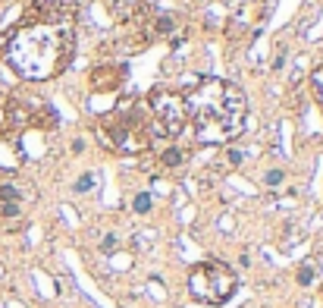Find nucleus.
Instances as JSON below:
<instances>
[{"label":"nucleus","mask_w":323,"mask_h":308,"mask_svg":"<svg viewBox=\"0 0 323 308\" xmlns=\"http://www.w3.org/2000/svg\"><path fill=\"white\" fill-rule=\"evenodd\" d=\"M283 179H286V173L283 170H267V173H263V186H267V189H276V186H283Z\"/></svg>","instance_id":"nucleus-13"},{"label":"nucleus","mask_w":323,"mask_h":308,"mask_svg":"<svg viewBox=\"0 0 323 308\" xmlns=\"http://www.w3.org/2000/svg\"><path fill=\"white\" fill-rule=\"evenodd\" d=\"M160 164L169 167V170L182 167V164H185V151H182V148H176V145H166V148L160 151Z\"/></svg>","instance_id":"nucleus-9"},{"label":"nucleus","mask_w":323,"mask_h":308,"mask_svg":"<svg viewBox=\"0 0 323 308\" xmlns=\"http://www.w3.org/2000/svg\"><path fill=\"white\" fill-rule=\"evenodd\" d=\"M32 119H35V107L22 104V101H16V98L6 104V129L22 132V129H29V126H32Z\"/></svg>","instance_id":"nucleus-7"},{"label":"nucleus","mask_w":323,"mask_h":308,"mask_svg":"<svg viewBox=\"0 0 323 308\" xmlns=\"http://www.w3.org/2000/svg\"><path fill=\"white\" fill-rule=\"evenodd\" d=\"M148 116L154 123V132L176 139L189 126V104H185V91L173 85H154L148 91Z\"/></svg>","instance_id":"nucleus-5"},{"label":"nucleus","mask_w":323,"mask_h":308,"mask_svg":"<svg viewBox=\"0 0 323 308\" xmlns=\"http://www.w3.org/2000/svg\"><path fill=\"white\" fill-rule=\"evenodd\" d=\"M173 29H176V16H173V13H157L154 25H151L144 35H148V41H154V38H169V35H173Z\"/></svg>","instance_id":"nucleus-8"},{"label":"nucleus","mask_w":323,"mask_h":308,"mask_svg":"<svg viewBox=\"0 0 323 308\" xmlns=\"http://www.w3.org/2000/svg\"><path fill=\"white\" fill-rule=\"evenodd\" d=\"M95 132L100 145L116 154H141L151 148L157 135L151 116L144 114V107L135 98H126L113 110H104L95 123Z\"/></svg>","instance_id":"nucleus-3"},{"label":"nucleus","mask_w":323,"mask_h":308,"mask_svg":"<svg viewBox=\"0 0 323 308\" xmlns=\"http://www.w3.org/2000/svg\"><path fill=\"white\" fill-rule=\"evenodd\" d=\"M151 204H154V201H151V195H148V192H138V195L132 198V211H135V214H148Z\"/></svg>","instance_id":"nucleus-12"},{"label":"nucleus","mask_w":323,"mask_h":308,"mask_svg":"<svg viewBox=\"0 0 323 308\" xmlns=\"http://www.w3.org/2000/svg\"><path fill=\"white\" fill-rule=\"evenodd\" d=\"M185 104H189V123L198 145H229L245 132L248 98L235 82L201 76L185 91Z\"/></svg>","instance_id":"nucleus-2"},{"label":"nucleus","mask_w":323,"mask_h":308,"mask_svg":"<svg viewBox=\"0 0 323 308\" xmlns=\"http://www.w3.org/2000/svg\"><path fill=\"white\" fill-rule=\"evenodd\" d=\"M0 217H19V201H10V204H0Z\"/></svg>","instance_id":"nucleus-16"},{"label":"nucleus","mask_w":323,"mask_h":308,"mask_svg":"<svg viewBox=\"0 0 323 308\" xmlns=\"http://www.w3.org/2000/svg\"><path fill=\"white\" fill-rule=\"evenodd\" d=\"M10 201H19V189L13 183H3L0 186V204H10Z\"/></svg>","instance_id":"nucleus-14"},{"label":"nucleus","mask_w":323,"mask_h":308,"mask_svg":"<svg viewBox=\"0 0 323 308\" xmlns=\"http://www.w3.org/2000/svg\"><path fill=\"white\" fill-rule=\"evenodd\" d=\"M311 95L317 101V107L323 110V66H317V70L311 73Z\"/></svg>","instance_id":"nucleus-10"},{"label":"nucleus","mask_w":323,"mask_h":308,"mask_svg":"<svg viewBox=\"0 0 323 308\" xmlns=\"http://www.w3.org/2000/svg\"><path fill=\"white\" fill-rule=\"evenodd\" d=\"M229 164H232V167H235V164H242V151H235V148L229 151Z\"/></svg>","instance_id":"nucleus-18"},{"label":"nucleus","mask_w":323,"mask_h":308,"mask_svg":"<svg viewBox=\"0 0 323 308\" xmlns=\"http://www.w3.org/2000/svg\"><path fill=\"white\" fill-rule=\"evenodd\" d=\"M192 3H204V0H192Z\"/></svg>","instance_id":"nucleus-20"},{"label":"nucleus","mask_w":323,"mask_h":308,"mask_svg":"<svg viewBox=\"0 0 323 308\" xmlns=\"http://www.w3.org/2000/svg\"><path fill=\"white\" fill-rule=\"evenodd\" d=\"M113 245H116V236H104V242H100V249H104V252H110Z\"/></svg>","instance_id":"nucleus-17"},{"label":"nucleus","mask_w":323,"mask_h":308,"mask_svg":"<svg viewBox=\"0 0 323 308\" xmlns=\"http://www.w3.org/2000/svg\"><path fill=\"white\" fill-rule=\"evenodd\" d=\"M235 270L223 261H198L189 270V296L201 305H223L235 293Z\"/></svg>","instance_id":"nucleus-4"},{"label":"nucleus","mask_w":323,"mask_h":308,"mask_svg":"<svg viewBox=\"0 0 323 308\" xmlns=\"http://www.w3.org/2000/svg\"><path fill=\"white\" fill-rule=\"evenodd\" d=\"M6 63L29 82H47L75 57V10L63 0H35L6 32Z\"/></svg>","instance_id":"nucleus-1"},{"label":"nucleus","mask_w":323,"mask_h":308,"mask_svg":"<svg viewBox=\"0 0 323 308\" xmlns=\"http://www.w3.org/2000/svg\"><path fill=\"white\" fill-rule=\"evenodd\" d=\"M126 79H129L126 63H100L88 73V88L97 91V95H104V91H120L126 85Z\"/></svg>","instance_id":"nucleus-6"},{"label":"nucleus","mask_w":323,"mask_h":308,"mask_svg":"<svg viewBox=\"0 0 323 308\" xmlns=\"http://www.w3.org/2000/svg\"><path fill=\"white\" fill-rule=\"evenodd\" d=\"M85 151V139H75L72 142V154H82Z\"/></svg>","instance_id":"nucleus-19"},{"label":"nucleus","mask_w":323,"mask_h":308,"mask_svg":"<svg viewBox=\"0 0 323 308\" xmlns=\"http://www.w3.org/2000/svg\"><path fill=\"white\" fill-rule=\"evenodd\" d=\"M314 277H317V264H314V261H304L301 268H298V286H311Z\"/></svg>","instance_id":"nucleus-11"},{"label":"nucleus","mask_w":323,"mask_h":308,"mask_svg":"<svg viewBox=\"0 0 323 308\" xmlns=\"http://www.w3.org/2000/svg\"><path fill=\"white\" fill-rule=\"evenodd\" d=\"M88 189H95V173H82L79 179H75V186H72V192H88Z\"/></svg>","instance_id":"nucleus-15"}]
</instances>
